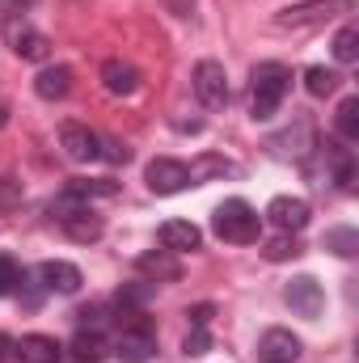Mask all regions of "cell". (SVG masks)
I'll use <instances>...</instances> for the list:
<instances>
[{"label":"cell","mask_w":359,"mask_h":363,"mask_svg":"<svg viewBox=\"0 0 359 363\" xmlns=\"http://www.w3.org/2000/svg\"><path fill=\"white\" fill-rule=\"evenodd\" d=\"M292 89V72L283 68V64H258L254 68V85H250V114H254V123H267L279 114V106H283V97Z\"/></svg>","instance_id":"6da1fadb"},{"label":"cell","mask_w":359,"mask_h":363,"mask_svg":"<svg viewBox=\"0 0 359 363\" xmlns=\"http://www.w3.org/2000/svg\"><path fill=\"white\" fill-rule=\"evenodd\" d=\"M211 228H216V237L228 241V245H254V241L263 237V216H258L245 199H224V203L216 207V216H211Z\"/></svg>","instance_id":"7a4b0ae2"},{"label":"cell","mask_w":359,"mask_h":363,"mask_svg":"<svg viewBox=\"0 0 359 363\" xmlns=\"http://www.w3.org/2000/svg\"><path fill=\"white\" fill-rule=\"evenodd\" d=\"M355 0H304V4H292L275 17V30H313L338 13H351Z\"/></svg>","instance_id":"3957f363"},{"label":"cell","mask_w":359,"mask_h":363,"mask_svg":"<svg viewBox=\"0 0 359 363\" xmlns=\"http://www.w3.org/2000/svg\"><path fill=\"white\" fill-rule=\"evenodd\" d=\"M194 93H199V101H203L207 110H220V106L228 101V72H224V64L203 60V64L194 68Z\"/></svg>","instance_id":"277c9868"},{"label":"cell","mask_w":359,"mask_h":363,"mask_svg":"<svg viewBox=\"0 0 359 363\" xmlns=\"http://www.w3.org/2000/svg\"><path fill=\"white\" fill-rule=\"evenodd\" d=\"M287 304H292V313L296 317H321V308H326V291H321V283L313 279V274H296L292 283H287Z\"/></svg>","instance_id":"5b68a950"},{"label":"cell","mask_w":359,"mask_h":363,"mask_svg":"<svg viewBox=\"0 0 359 363\" xmlns=\"http://www.w3.org/2000/svg\"><path fill=\"white\" fill-rule=\"evenodd\" d=\"M144 178H148L153 194H178V190L190 186V169L182 161H174V157H157V161H148Z\"/></svg>","instance_id":"8992f818"},{"label":"cell","mask_w":359,"mask_h":363,"mask_svg":"<svg viewBox=\"0 0 359 363\" xmlns=\"http://www.w3.org/2000/svg\"><path fill=\"white\" fill-rule=\"evenodd\" d=\"M60 148L68 152V161H97L101 157V135L89 131L85 123H64L60 127Z\"/></svg>","instance_id":"52a82bcc"},{"label":"cell","mask_w":359,"mask_h":363,"mask_svg":"<svg viewBox=\"0 0 359 363\" xmlns=\"http://www.w3.org/2000/svg\"><path fill=\"white\" fill-rule=\"evenodd\" d=\"M267 148L275 152V157H283V161H300V157H309L317 144H313V123L309 118H300L296 123V131L287 127V131H279V135H270Z\"/></svg>","instance_id":"ba28073f"},{"label":"cell","mask_w":359,"mask_h":363,"mask_svg":"<svg viewBox=\"0 0 359 363\" xmlns=\"http://www.w3.org/2000/svg\"><path fill=\"white\" fill-rule=\"evenodd\" d=\"M309 203L304 199H292V194H279V199H270L267 207V220L279 228V233H300L304 224H309Z\"/></svg>","instance_id":"9c48e42d"},{"label":"cell","mask_w":359,"mask_h":363,"mask_svg":"<svg viewBox=\"0 0 359 363\" xmlns=\"http://www.w3.org/2000/svg\"><path fill=\"white\" fill-rule=\"evenodd\" d=\"M258 359L263 363H296L300 359V338L292 330H267L258 338Z\"/></svg>","instance_id":"30bf717a"},{"label":"cell","mask_w":359,"mask_h":363,"mask_svg":"<svg viewBox=\"0 0 359 363\" xmlns=\"http://www.w3.org/2000/svg\"><path fill=\"white\" fill-rule=\"evenodd\" d=\"M101 85L114 97H131V93L140 89V68L127 64V60H106L101 64Z\"/></svg>","instance_id":"8fae6325"},{"label":"cell","mask_w":359,"mask_h":363,"mask_svg":"<svg viewBox=\"0 0 359 363\" xmlns=\"http://www.w3.org/2000/svg\"><path fill=\"white\" fill-rule=\"evenodd\" d=\"M38 279H43L47 291H60V296H72V291H81V283H85L72 262H60V258L43 262V267H38Z\"/></svg>","instance_id":"7c38bea8"},{"label":"cell","mask_w":359,"mask_h":363,"mask_svg":"<svg viewBox=\"0 0 359 363\" xmlns=\"http://www.w3.org/2000/svg\"><path fill=\"white\" fill-rule=\"evenodd\" d=\"M114 355H118L123 363H148L153 355H157V338H153V330H123Z\"/></svg>","instance_id":"4fadbf2b"},{"label":"cell","mask_w":359,"mask_h":363,"mask_svg":"<svg viewBox=\"0 0 359 363\" xmlns=\"http://www.w3.org/2000/svg\"><path fill=\"white\" fill-rule=\"evenodd\" d=\"M157 237H161V245H165L170 254H186V250H199V245H203V233H199L190 220H165Z\"/></svg>","instance_id":"5bb4252c"},{"label":"cell","mask_w":359,"mask_h":363,"mask_svg":"<svg viewBox=\"0 0 359 363\" xmlns=\"http://www.w3.org/2000/svg\"><path fill=\"white\" fill-rule=\"evenodd\" d=\"M34 93H38L43 101H64V97L72 93V68H68V64L43 68V72L34 77Z\"/></svg>","instance_id":"9a60e30c"},{"label":"cell","mask_w":359,"mask_h":363,"mask_svg":"<svg viewBox=\"0 0 359 363\" xmlns=\"http://www.w3.org/2000/svg\"><path fill=\"white\" fill-rule=\"evenodd\" d=\"M13 351L21 355V363H60V355H64V347L47 334H26Z\"/></svg>","instance_id":"2e32d148"},{"label":"cell","mask_w":359,"mask_h":363,"mask_svg":"<svg viewBox=\"0 0 359 363\" xmlns=\"http://www.w3.org/2000/svg\"><path fill=\"white\" fill-rule=\"evenodd\" d=\"M140 274H148V279H157V283H174L182 279V262L170 254V250H157V254H140Z\"/></svg>","instance_id":"e0dca14e"},{"label":"cell","mask_w":359,"mask_h":363,"mask_svg":"<svg viewBox=\"0 0 359 363\" xmlns=\"http://www.w3.org/2000/svg\"><path fill=\"white\" fill-rule=\"evenodd\" d=\"M9 38H13V51H17L21 60H34V64H43V60L51 55V38H47V34H38V30H30V26L13 30Z\"/></svg>","instance_id":"ac0fdd59"},{"label":"cell","mask_w":359,"mask_h":363,"mask_svg":"<svg viewBox=\"0 0 359 363\" xmlns=\"http://www.w3.org/2000/svg\"><path fill=\"white\" fill-rule=\"evenodd\" d=\"M110 355V342L97 334V330H81L77 338H72V359L77 363H101Z\"/></svg>","instance_id":"d6986e66"},{"label":"cell","mask_w":359,"mask_h":363,"mask_svg":"<svg viewBox=\"0 0 359 363\" xmlns=\"http://www.w3.org/2000/svg\"><path fill=\"white\" fill-rule=\"evenodd\" d=\"M186 169H190V186H199V182H207V178L237 174V165H233V161H224V157H216V152H203V157H194Z\"/></svg>","instance_id":"ffe728a7"},{"label":"cell","mask_w":359,"mask_h":363,"mask_svg":"<svg viewBox=\"0 0 359 363\" xmlns=\"http://www.w3.org/2000/svg\"><path fill=\"white\" fill-rule=\"evenodd\" d=\"M64 194H72V199H81V203H89V199H110V194H118V182H110V178H97V182L72 178Z\"/></svg>","instance_id":"44dd1931"},{"label":"cell","mask_w":359,"mask_h":363,"mask_svg":"<svg viewBox=\"0 0 359 363\" xmlns=\"http://www.w3.org/2000/svg\"><path fill=\"white\" fill-rule=\"evenodd\" d=\"M338 85H343V77L334 68H309L304 72V89L313 97H330V93H338Z\"/></svg>","instance_id":"7402d4cb"},{"label":"cell","mask_w":359,"mask_h":363,"mask_svg":"<svg viewBox=\"0 0 359 363\" xmlns=\"http://www.w3.org/2000/svg\"><path fill=\"white\" fill-rule=\"evenodd\" d=\"M334 131L343 140H359V97H343V106L334 114Z\"/></svg>","instance_id":"603a6c76"},{"label":"cell","mask_w":359,"mask_h":363,"mask_svg":"<svg viewBox=\"0 0 359 363\" xmlns=\"http://www.w3.org/2000/svg\"><path fill=\"white\" fill-rule=\"evenodd\" d=\"M326 250H334L338 258H355L359 254V233L355 228H330V233H326Z\"/></svg>","instance_id":"cb8c5ba5"},{"label":"cell","mask_w":359,"mask_h":363,"mask_svg":"<svg viewBox=\"0 0 359 363\" xmlns=\"http://www.w3.org/2000/svg\"><path fill=\"white\" fill-rule=\"evenodd\" d=\"M304 250H300V241L292 237V233H283V237H275V241H267L263 245V258L267 262H287V258H300Z\"/></svg>","instance_id":"d4e9b609"},{"label":"cell","mask_w":359,"mask_h":363,"mask_svg":"<svg viewBox=\"0 0 359 363\" xmlns=\"http://www.w3.org/2000/svg\"><path fill=\"white\" fill-rule=\"evenodd\" d=\"M334 60H338V64H355L359 60V30L355 26H343V30L334 34Z\"/></svg>","instance_id":"484cf974"},{"label":"cell","mask_w":359,"mask_h":363,"mask_svg":"<svg viewBox=\"0 0 359 363\" xmlns=\"http://www.w3.org/2000/svg\"><path fill=\"white\" fill-rule=\"evenodd\" d=\"M21 199H26V186H21V178L4 174V178H0V211H13V207H21Z\"/></svg>","instance_id":"4316f807"},{"label":"cell","mask_w":359,"mask_h":363,"mask_svg":"<svg viewBox=\"0 0 359 363\" xmlns=\"http://www.w3.org/2000/svg\"><path fill=\"white\" fill-rule=\"evenodd\" d=\"M207 351H211V334L203 325H194L186 334V342H182V355H207Z\"/></svg>","instance_id":"83f0119b"},{"label":"cell","mask_w":359,"mask_h":363,"mask_svg":"<svg viewBox=\"0 0 359 363\" xmlns=\"http://www.w3.org/2000/svg\"><path fill=\"white\" fill-rule=\"evenodd\" d=\"M17 283H21V267L13 258H0V296H13Z\"/></svg>","instance_id":"f1b7e54d"},{"label":"cell","mask_w":359,"mask_h":363,"mask_svg":"<svg viewBox=\"0 0 359 363\" xmlns=\"http://www.w3.org/2000/svg\"><path fill=\"white\" fill-rule=\"evenodd\" d=\"M148 296H153V283H127V287L118 291V304L131 308V304H144Z\"/></svg>","instance_id":"f546056e"},{"label":"cell","mask_w":359,"mask_h":363,"mask_svg":"<svg viewBox=\"0 0 359 363\" xmlns=\"http://www.w3.org/2000/svg\"><path fill=\"white\" fill-rule=\"evenodd\" d=\"M211 317H216V308H211V304L190 308V325H203V330H207V321H211Z\"/></svg>","instance_id":"4dcf8cb0"},{"label":"cell","mask_w":359,"mask_h":363,"mask_svg":"<svg viewBox=\"0 0 359 363\" xmlns=\"http://www.w3.org/2000/svg\"><path fill=\"white\" fill-rule=\"evenodd\" d=\"M106 148H110V152H106L110 161H127V157H131V148H123L118 140H106Z\"/></svg>","instance_id":"1f68e13d"},{"label":"cell","mask_w":359,"mask_h":363,"mask_svg":"<svg viewBox=\"0 0 359 363\" xmlns=\"http://www.w3.org/2000/svg\"><path fill=\"white\" fill-rule=\"evenodd\" d=\"M9 351H13V342H9V338H4V334H0V359H4V355H9Z\"/></svg>","instance_id":"d6a6232c"},{"label":"cell","mask_w":359,"mask_h":363,"mask_svg":"<svg viewBox=\"0 0 359 363\" xmlns=\"http://www.w3.org/2000/svg\"><path fill=\"white\" fill-rule=\"evenodd\" d=\"M4 4H13V9H30V4H38V0H4Z\"/></svg>","instance_id":"836d02e7"},{"label":"cell","mask_w":359,"mask_h":363,"mask_svg":"<svg viewBox=\"0 0 359 363\" xmlns=\"http://www.w3.org/2000/svg\"><path fill=\"white\" fill-rule=\"evenodd\" d=\"M4 123H9V110H4V106H0V127H4Z\"/></svg>","instance_id":"e575fe53"}]
</instances>
